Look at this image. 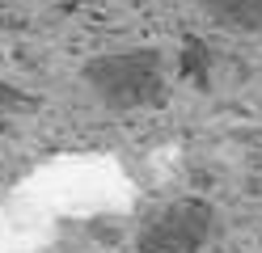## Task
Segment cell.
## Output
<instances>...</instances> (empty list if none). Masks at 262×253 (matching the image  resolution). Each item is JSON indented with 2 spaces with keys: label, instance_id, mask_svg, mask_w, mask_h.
I'll return each mask as SVG.
<instances>
[{
  "label": "cell",
  "instance_id": "6da1fadb",
  "mask_svg": "<svg viewBox=\"0 0 262 253\" xmlns=\"http://www.w3.org/2000/svg\"><path fill=\"white\" fill-rule=\"evenodd\" d=\"M80 80L106 110H148L161 106L169 93L165 76V51L161 47H123V51H102L85 59Z\"/></svg>",
  "mask_w": 262,
  "mask_h": 253
},
{
  "label": "cell",
  "instance_id": "7a4b0ae2",
  "mask_svg": "<svg viewBox=\"0 0 262 253\" xmlns=\"http://www.w3.org/2000/svg\"><path fill=\"white\" fill-rule=\"evenodd\" d=\"M216 236V207L203 198H173L136 232V253H203Z\"/></svg>",
  "mask_w": 262,
  "mask_h": 253
},
{
  "label": "cell",
  "instance_id": "3957f363",
  "mask_svg": "<svg viewBox=\"0 0 262 253\" xmlns=\"http://www.w3.org/2000/svg\"><path fill=\"white\" fill-rule=\"evenodd\" d=\"M203 13L224 30L262 34V0H199Z\"/></svg>",
  "mask_w": 262,
  "mask_h": 253
},
{
  "label": "cell",
  "instance_id": "277c9868",
  "mask_svg": "<svg viewBox=\"0 0 262 253\" xmlns=\"http://www.w3.org/2000/svg\"><path fill=\"white\" fill-rule=\"evenodd\" d=\"M173 72L182 76L186 84H194V89H211V47H207V38H199V34H186L182 47H178Z\"/></svg>",
  "mask_w": 262,
  "mask_h": 253
},
{
  "label": "cell",
  "instance_id": "5b68a950",
  "mask_svg": "<svg viewBox=\"0 0 262 253\" xmlns=\"http://www.w3.org/2000/svg\"><path fill=\"white\" fill-rule=\"evenodd\" d=\"M21 106H30V97H26L13 80H5V76H0V127H5V118H13Z\"/></svg>",
  "mask_w": 262,
  "mask_h": 253
}]
</instances>
